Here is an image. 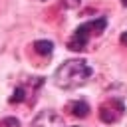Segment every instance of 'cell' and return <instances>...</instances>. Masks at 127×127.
<instances>
[{
  "label": "cell",
  "mask_w": 127,
  "mask_h": 127,
  "mask_svg": "<svg viewBox=\"0 0 127 127\" xmlns=\"http://www.w3.org/2000/svg\"><path fill=\"white\" fill-rule=\"evenodd\" d=\"M67 111L73 115V117H87L89 115V105L85 103V101H71V103H67Z\"/></svg>",
  "instance_id": "5"
},
{
  "label": "cell",
  "mask_w": 127,
  "mask_h": 127,
  "mask_svg": "<svg viewBox=\"0 0 127 127\" xmlns=\"http://www.w3.org/2000/svg\"><path fill=\"white\" fill-rule=\"evenodd\" d=\"M34 52L40 56H52L54 52V42L52 40H36L34 42Z\"/></svg>",
  "instance_id": "6"
},
{
  "label": "cell",
  "mask_w": 127,
  "mask_h": 127,
  "mask_svg": "<svg viewBox=\"0 0 127 127\" xmlns=\"http://www.w3.org/2000/svg\"><path fill=\"white\" fill-rule=\"evenodd\" d=\"M30 127H65V123H64V117H62L58 111H54V109H44V111H40V113L32 119Z\"/></svg>",
  "instance_id": "4"
},
{
  "label": "cell",
  "mask_w": 127,
  "mask_h": 127,
  "mask_svg": "<svg viewBox=\"0 0 127 127\" xmlns=\"http://www.w3.org/2000/svg\"><path fill=\"white\" fill-rule=\"evenodd\" d=\"M24 99H26V91H24V87H16L14 93H12V97H10V103H22Z\"/></svg>",
  "instance_id": "7"
},
{
  "label": "cell",
  "mask_w": 127,
  "mask_h": 127,
  "mask_svg": "<svg viewBox=\"0 0 127 127\" xmlns=\"http://www.w3.org/2000/svg\"><path fill=\"white\" fill-rule=\"evenodd\" d=\"M73 127H75V125H73Z\"/></svg>",
  "instance_id": "12"
},
{
  "label": "cell",
  "mask_w": 127,
  "mask_h": 127,
  "mask_svg": "<svg viewBox=\"0 0 127 127\" xmlns=\"http://www.w3.org/2000/svg\"><path fill=\"white\" fill-rule=\"evenodd\" d=\"M119 40H121V44H123V46H127V32H123Z\"/></svg>",
  "instance_id": "10"
},
{
  "label": "cell",
  "mask_w": 127,
  "mask_h": 127,
  "mask_svg": "<svg viewBox=\"0 0 127 127\" xmlns=\"http://www.w3.org/2000/svg\"><path fill=\"white\" fill-rule=\"evenodd\" d=\"M121 4H123V6H125V8H127V0H121Z\"/></svg>",
  "instance_id": "11"
},
{
  "label": "cell",
  "mask_w": 127,
  "mask_h": 127,
  "mask_svg": "<svg viewBox=\"0 0 127 127\" xmlns=\"http://www.w3.org/2000/svg\"><path fill=\"white\" fill-rule=\"evenodd\" d=\"M123 111H125L123 101H121V99L111 97L107 103H103V105L99 107V117H101V121H103V123H115V121H119V119H121Z\"/></svg>",
  "instance_id": "3"
},
{
  "label": "cell",
  "mask_w": 127,
  "mask_h": 127,
  "mask_svg": "<svg viewBox=\"0 0 127 127\" xmlns=\"http://www.w3.org/2000/svg\"><path fill=\"white\" fill-rule=\"evenodd\" d=\"M93 69L85 60H67L54 71V83L60 89H75L91 77Z\"/></svg>",
  "instance_id": "1"
},
{
  "label": "cell",
  "mask_w": 127,
  "mask_h": 127,
  "mask_svg": "<svg viewBox=\"0 0 127 127\" xmlns=\"http://www.w3.org/2000/svg\"><path fill=\"white\" fill-rule=\"evenodd\" d=\"M105 28H107V18L105 16H99L95 20H89V22L77 26L73 30V36L67 40V48L73 50V52H83L87 42H89V38L93 34H101Z\"/></svg>",
  "instance_id": "2"
},
{
  "label": "cell",
  "mask_w": 127,
  "mask_h": 127,
  "mask_svg": "<svg viewBox=\"0 0 127 127\" xmlns=\"http://www.w3.org/2000/svg\"><path fill=\"white\" fill-rule=\"evenodd\" d=\"M79 2H81V0H64V4H65L67 8H75V6H79Z\"/></svg>",
  "instance_id": "9"
},
{
  "label": "cell",
  "mask_w": 127,
  "mask_h": 127,
  "mask_svg": "<svg viewBox=\"0 0 127 127\" xmlns=\"http://www.w3.org/2000/svg\"><path fill=\"white\" fill-rule=\"evenodd\" d=\"M0 127H20V121L16 117H4L0 119Z\"/></svg>",
  "instance_id": "8"
}]
</instances>
